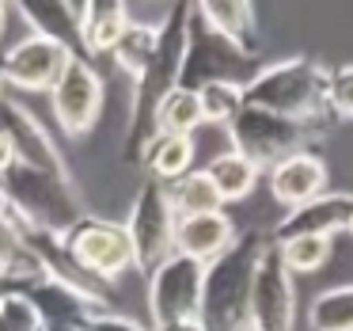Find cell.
<instances>
[{
  "mask_svg": "<svg viewBox=\"0 0 353 331\" xmlns=\"http://www.w3.org/2000/svg\"><path fill=\"white\" fill-rule=\"evenodd\" d=\"M266 236L259 229L236 232L228 247L205 263L198 323L201 331H254L251 328V282L262 259Z\"/></svg>",
  "mask_w": 353,
  "mask_h": 331,
  "instance_id": "cell-1",
  "label": "cell"
},
{
  "mask_svg": "<svg viewBox=\"0 0 353 331\" xmlns=\"http://www.w3.org/2000/svg\"><path fill=\"white\" fill-rule=\"evenodd\" d=\"M186 31H190V4H171L160 19V39H156L152 62L133 84L130 100V126H125L122 156L137 160L141 145L152 138V115L179 84H183V65H186Z\"/></svg>",
  "mask_w": 353,
  "mask_h": 331,
  "instance_id": "cell-2",
  "label": "cell"
},
{
  "mask_svg": "<svg viewBox=\"0 0 353 331\" xmlns=\"http://www.w3.org/2000/svg\"><path fill=\"white\" fill-rule=\"evenodd\" d=\"M330 69L315 57H285L243 80V107H259L296 122H327Z\"/></svg>",
  "mask_w": 353,
  "mask_h": 331,
  "instance_id": "cell-3",
  "label": "cell"
},
{
  "mask_svg": "<svg viewBox=\"0 0 353 331\" xmlns=\"http://www.w3.org/2000/svg\"><path fill=\"white\" fill-rule=\"evenodd\" d=\"M0 191L8 198L12 221L19 229L61 236V232H69L88 214L80 206V194L69 179L46 176V171H34L27 164H16V160L0 171Z\"/></svg>",
  "mask_w": 353,
  "mask_h": 331,
  "instance_id": "cell-4",
  "label": "cell"
},
{
  "mask_svg": "<svg viewBox=\"0 0 353 331\" xmlns=\"http://www.w3.org/2000/svg\"><path fill=\"white\" fill-rule=\"evenodd\" d=\"M232 153H239L243 160H251L254 168H274V164L289 160V156L312 153L315 145L327 141V126L323 122H296V118H281L259 107H243L228 126Z\"/></svg>",
  "mask_w": 353,
  "mask_h": 331,
  "instance_id": "cell-5",
  "label": "cell"
},
{
  "mask_svg": "<svg viewBox=\"0 0 353 331\" xmlns=\"http://www.w3.org/2000/svg\"><path fill=\"white\" fill-rule=\"evenodd\" d=\"M61 244L80 267L99 282H118L125 270H133V244L122 221L84 214L69 232H61Z\"/></svg>",
  "mask_w": 353,
  "mask_h": 331,
  "instance_id": "cell-6",
  "label": "cell"
},
{
  "mask_svg": "<svg viewBox=\"0 0 353 331\" xmlns=\"http://www.w3.org/2000/svg\"><path fill=\"white\" fill-rule=\"evenodd\" d=\"M125 232H130V244H133V267L148 270L156 263H163L171 252H175V209H171V198H168V187L163 183H145L137 187L130 202V217H125Z\"/></svg>",
  "mask_w": 353,
  "mask_h": 331,
  "instance_id": "cell-7",
  "label": "cell"
},
{
  "mask_svg": "<svg viewBox=\"0 0 353 331\" xmlns=\"http://www.w3.org/2000/svg\"><path fill=\"white\" fill-rule=\"evenodd\" d=\"M201 282H205V263L190 259L183 252H171L163 263L148 270V316L156 323L198 320Z\"/></svg>",
  "mask_w": 353,
  "mask_h": 331,
  "instance_id": "cell-8",
  "label": "cell"
},
{
  "mask_svg": "<svg viewBox=\"0 0 353 331\" xmlns=\"http://www.w3.org/2000/svg\"><path fill=\"white\" fill-rule=\"evenodd\" d=\"M50 107L54 118L69 138H84L103 111V77L88 57H69L65 73L57 77V84L50 88Z\"/></svg>",
  "mask_w": 353,
  "mask_h": 331,
  "instance_id": "cell-9",
  "label": "cell"
},
{
  "mask_svg": "<svg viewBox=\"0 0 353 331\" xmlns=\"http://www.w3.org/2000/svg\"><path fill=\"white\" fill-rule=\"evenodd\" d=\"M296 323V290L292 274L285 270L281 252L266 240L262 259L251 282V328L254 331H292Z\"/></svg>",
  "mask_w": 353,
  "mask_h": 331,
  "instance_id": "cell-10",
  "label": "cell"
},
{
  "mask_svg": "<svg viewBox=\"0 0 353 331\" xmlns=\"http://www.w3.org/2000/svg\"><path fill=\"white\" fill-rule=\"evenodd\" d=\"M69 50L54 39H42V35H27L19 39L8 54L0 57V92L4 88H16V92H50L57 84V77L69 65Z\"/></svg>",
  "mask_w": 353,
  "mask_h": 331,
  "instance_id": "cell-11",
  "label": "cell"
},
{
  "mask_svg": "<svg viewBox=\"0 0 353 331\" xmlns=\"http://www.w3.org/2000/svg\"><path fill=\"white\" fill-rule=\"evenodd\" d=\"M0 138L8 141L16 164H27V168H34V171H46V176H57V179H69L72 183L69 164H65L61 149L54 145V138L46 133V126H42L27 107L12 103L8 95L0 100Z\"/></svg>",
  "mask_w": 353,
  "mask_h": 331,
  "instance_id": "cell-12",
  "label": "cell"
},
{
  "mask_svg": "<svg viewBox=\"0 0 353 331\" xmlns=\"http://www.w3.org/2000/svg\"><path fill=\"white\" fill-rule=\"evenodd\" d=\"M350 217H353V194L350 191H323L319 198L289 209V214L274 225L270 244H289V240H300V236L334 240L338 232H345Z\"/></svg>",
  "mask_w": 353,
  "mask_h": 331,
  "instance_id": "cell-13",
  "label": "cell"
},
{
  "mask_svg": "<svg viewBox=\"0 0 353 331\" xmlns=\"http://www.w3.org/2000/svg\"><path fill=\"white\" fill-rule=\"evenodd\" d=\"M198 19L224 42L232 46L239 57H254L259 54V19H254V8L243 4V0H205V4H194Z\"/></svg>",
  "mask_w": 353,
  "mask_h": 331,
  "instance_id": "cell-14",
  "label": "cell"
},
{
  "mask_svg": "<svg viewBox=\"0 0 353 331\" xmlns=\"http://www.w3.org/2000/svg\"><path fill=\"white\" fill-rule=\"evenodd\" d=\"M270 191L285 209H296L304 202L319 198L327 191V164L315 153H300L270 168Z\"/></svg>",
  "mask_w": 353,
  "mask_h": 331,
  "instance_id": "cell-15",
  "label": "cell"
},
{
  "mask_svg": "<svg viewBox=\"0 0 353 331\" xmlns=\"http://www.w3.org/2000/svg\"><path fill=\"white\" fill-rule=\"evenodd\" d=\"M232 240H236V225H232V217L224 209L198 214V217H179V225H175V252L190 255L198 263H213Z\"/></svg>",
  "mask_w": 353,
  "mask_h": 331,
  "instance_id": "cell-16",
  "label": "cell"
},
{
  "mask_svg": "<svg viewBox=\"0 0 353 331\" xmlns=\"http://www.w3.org/2000/svg\"><path fill=\"white\" fill-rule=\"evenodd\" d=\"M137 164L148 171V179H152V183L171 187L175 179H183L186 171H194V138H186V133H163V130H156L152 138L141 145Z\"/></svg>",
  "mask_w": 353,
  "mask_h": 331,
  "instance_id": "cell-17",
  "label": "cell"
},
{
  "mask_svg": "<svg viewBox=\"0 0 353 331\" xmlns=\"http://www.w3.org/2000/svg\"><path fill=\"white\" fill-rule=\"evenodd\" d=\"M133 12L118 0H107V4H92L84 0V12H80V50L84 57H110V50L118 46L122 31L130 27Z\"/></svg>",
  "mask_w": 353,
  "mask_h": 331,
  "instance_id": "cell-18",
  "label": "cell"
},
{
  "mask_svg": "<svg viewBox=\"0 0 353 331\" xmlns=\"http://www.w3.org/2000/svg\"><path fill=\"white\" fill-rule=\"evenodd\" d=\"M27 301L34 305V312H39L42 328H65V323H84L88 316H95L99 308L88 305L80 293L65 290L61 282H54V278H39V282L27 285Z\"/></svg>",
  "mask_w": 353,
  "mask_h": 331,
  "instance_id": "cell-19",
  "label": "cell"
},
{
  "mask_svg": "<svg viewBox=\"0 0 353 331\" xmlns=\"http://www.w3.org/2000/svg\"><path fill=\"white\" fill-rule=\"evenodd\" d=\"M80 12H84V4H61V0H54V4H19V16L31 23V35L54 39L69 54L84 57V50H80Z\"/></svg>",
  "mask_w": 353,
  "mask_h": 331,
  "instance_id": "cell-20",
  "label": "cell"
},
{
  "mask_svg": "<svg viewBox=\"0 0 353 331\" xmlns=\"http://www.w3.org/2000/svg\"><path fill=\"white\" fill-rule=\"evenodd\" d=\"M156 39H160V19L156 23H145V19H130V27L122 31L118 46L110 50V62L125 73V77L137 84L141 73L148 69L152 62V50H156Z\"/></svg>",
  "mask_w": 353,
  "mask_h": 331,
  "instance_id": "cell-21",
  "label": "cell"
},
{
  "mask_svg": "<svg viewBox=\"0 0 353 331\" xmlns=\"http://www.w3.org/2000/svg\"><path fill=\"white\" fill-rule=\"evenodd\" d=\"M168 198H171L175 217H198V214H216V209H224V202H221V194H216V187L209 183L205 168H194V171H186L183 179H175V183L168 187Z\"/></svg>",
  "mask_w": 353,
  "mask_h": 331,
  "instance_id": "cell-22",
  "label": "cell"
},
{
  "mask_svg": "<svg viewBox=\"0 0 353 331\" xmlns=\"http://www.w3.org/2000/svg\"><path fill=\"white\" fill-rule=\"evenodd\" d=\"M205 176H209V183L216 187L221 202H239V198H247V194L254 191V183H259V168H254L251 160H243L239 153H232V149L209 160Z\"/></svg>",
  "mask_w": 353,
  "mask_h": 331,
  "instance_id": "cell-23",
  "label": "cell"
},
{
  "mask_svg": "<svg viewBox=\"0 0 353 331\" xmlns=\"http://www.w3.org/2000/svg\"><path fill=\"white\" fill-rule=\"evenodd\" d=\"M307 331H353V282L330 285L312 301Z\"/></svg>",
  "mask_w": 353,
  "mask_h": 331,
  "instance_id": "cell-24",
  "label": "cell"
},
{
  "mask_svg": "<svg viewBox=\"0 0 353 331\" xmlns=\"http://www.w3.org/2000/svg\"><path fill=\"white\" fill-rule=\"evenodd\" d=\"M201 126H228L243 111V80H209L198 88Z\"/></svg>",
  "mask_w": 353,
  "mask_h": 331,
  "instance_id": "cell-25",
  "label": "cell"
},
{
  "mask_svg": "<svg viewBox=\"0 0 353 331\" xmlns=\"http://www.w3.org/2000/svg\"><path fill=\"white\" fill-rule=\"evenodd\" d=\"M0 270L19 278V282H27V285L42 278V263L27 252L23 232H19V225L12 217H0Z\"/></svg>",
  "mask_w": 353,
  "mask_h": 331,
  "instance_id": "cell-26",
  "label": "cell"
},
{
  "mask_svg": "<svg viewBox=\"0 0 353 331\" xmlns=\"http://www.w3.org/2000/svg\"><path fill=\"white\" fill-rule=\"evenodd\" d=\"M198 126H201V107H198V92H190V88H175L152 115V133L163 130V133L194 138Z\"/></svg>",
  "mask_w": 353,
  "mask_h": 331,
  "instance_id": "cell-27",
  "label": "cell"
},
{
  "mask_svg": "<svg viewBox=\"0 0 353 331\" xmlns=\"http://www.w3.org/2000/svg\"><path fill=\"white\" fill-rule=\"evenodd\" d=\"M274 247L281 252V263L289 274H312V270H319L330 259V240H323V236H300V240L274 244Z\"/></svg>",
  "mask_w": 353,
  "mask_h": 331,
  "instance_id": "cell-28",
  "label": "cell"
},
{
  "mask_svg": "<svg viewBox=\"0 0 353 331\" xmlns=\"http://www.w3.org/2000/svg\"><path fill=\"white\" fill-rule=\"evenodd\" d=\"M327 115L353 122V65L330 69V88H327Z\"/></svg>",
  "mask_w": 353,
  "mask_h": 331,
  "instance_id": "cell-29",
  "label": "cell"
},
{
  "mask_svg": "<svg viewBox=\"0 0 353 331\" xmlns=\"http://www.w3.org/2000/svg\"><path fill=\"white\" fill-rule=\"evenodd\" d=\"M0 331H42V320L27 293H12L0 301Z\"/></svg>",
  "mask_w": 353,
  "mask_h": 331,
  "instance_id": "cell-30",
  "label": "cell"
},
{
  "mask_svg": "<svg viewBox=\"0 0 353 331\" xmlns=\"http://www.w3.org/2000/svg\"><path fill=\"white\" fill-rule=\"evenodd\" d=\"M88 331H148L141 320H133V316H122V312H95L84 320Z\"/></svg>",
  "mask_w": 353,
  "mask_h": 331,
  "instance_id": "cell-31",
  "label": "cell"
},
{
  "mask_svg": "<svg viewBox=\"0 0 353 331\" xmlns=\"http://www.w3.org/2000/svg\"><path fill=\"white\" fill-rule=\"evenodd\" d=\"M23 290H27V282H19V278H12V274L0 270V301L12 297V293H23Z\"/></svg>",
  "mask_w": 353,
  "mask_h": 331,
  "instance_id": "cell-32",
  "label": "cell"
},
{
  "mask_svg": "<svg viewBox=\"0 0 353 331\" xmlns=\"http://www.w3.org/2000/svg\"><path fill=\"white\" fill-rule=\"evenodd\" d=\"M148 331H201V323L198 320H175V323H156Z\"/></svg>",
  "mask_w": 353,
  "mask_h": 331,
  "instance_id": "cell-33",
  "label": "cell"
},
{
  "mask_svg": "<svg viewBox=\"0 0 353 331\" xmlns=\"http://www.w3.org/2000/svg\"><path fill=\"white\" fill-rule=\"evenodd\" d=\"M46 331H88L84 323H65V328H46Z\"/></svg>",
  "mask_w": 353,
  "mask_h": 331,
  "instance_id": "cell-34",
  "label": "cell"
},
{
  "mask_svg": "<svg viewBox=\"0 0 353 331\" xmlns=\"http://www.w3.org/2000/svg\"><path fill=\"white\" fill-rule=\"evenodd\" d=\"M0 217H12V209H8V198H4V191H0Z\"/></svg>",
  "mask_w": 353,
  "mask_h": 331,
  "instance_id": "cell-35",
  "label": "cell"
},
{
  "mask_svg": "<svg viewBox=\"0 0 353 331\" xmlns=\"http://www.w3.org/2000/svg\"><path fill=\"white\" fill-rule=\"evenodd\" d=\"M4 27H8V8L0 4V35H4Z\"/></svg>",
  "mask_w": 353,
  "mask_h": 331,
  "instance_id": "cell-36",
  "label": "cell"
},
{
  "mask_svg": "<svg viewBox=\"0 0 353 331\" xmlns=\"http://www.w3.org/2000/svg\"><path fill=\"white\" fill-rule=\"evenodd\" d=\"M345 232H350V236H353V217H350V225H345Z\"/></svg>",
  "mask_w": 353,
  "mask_h": 331,
  "instance_id": "cell-37",
  "label": "cell"
},
{
  "mask_svg": "<svg viewBox=\"0 0 353 331\" xmlns=\"http://www.w3.org/2000/svg\"><path fill=\"white\" fill-rule=\"evenodd\" d=\"M0 100H4V92H0Z\"/></svg>",
  "mask_w": 353,
  "mask_h": 331,
  "instance_id": "cell-38",
  "label": "cell"
},
{
  "mask_svg": "<svg viewBox=\"0 0 353 331\" xmlns=\"http://www.w3.org/2000/svg\"><path fill=\"white\" fill-rule=\"evenodd\" d=\"M42 331H46V328H42Z\"/></svg>",
  "mask_w": 353,
  "mask_h": 331,
  "instance_id": "cell-39",
  "label": "cell"
}]
</instances>
